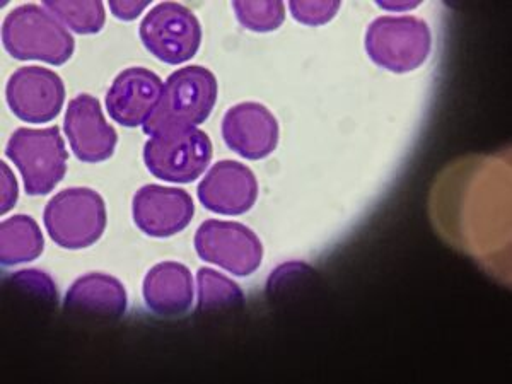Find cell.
<instances>
[{"label": "cell", "mask_w": 512, "mask_h": 384, "mask_svg": "<svg viewBox=\"0 0 512 384\" xmlns=\"http://www.w3.org/2000/svg\"><path fill=\"white\" fill-rule=\"evenodd\" d=\"M195 214L190 195L181 188L146 185L135 193V226L152 238H171L187 229Z\"/></svg>", "instance_id": "12"}, {"label": "cell", "mask_w": 512, "mask_h": 384, "mask_svg": "<svg viewBox=\"0 0 512 384\" xmlns=\"http://www.w3.org/2000/svg\"><path fill=\"white\" fill-rule=\"evenodd\" d=\"M127 303V291L120 280L108 274H88L70 286L64 308L70 315L115 320L125 315Z\"/></svg>", "instance_id": "15"}, {"label": "cell", "mask_w": 512, "mask_h": 384, "mask_svg": "<svg viewBox=\"0 0 512 384\" xmlns=\"http://www.w3.org/2000/svg\"><path fill=\"white\" fill-rule=\"evenodd\" d=\"M16 202H18V181L9 166L2 163V214H7Z\"/></svg>", "instance_id": "23"}, {"label": "cell", "mask_w": 512, "mask_h": 384, "mask_svg": "<svg viewBox=\"0 0 512 384\" xmlns=\"http://www.w3.org/2000/svg\"><path fill=\"white\" fill-rule=\"evenodd\" d=\"M43 6L53 12L62 23L79 35H94L103 30L106 14L103 2H45Z\"/></svg>", "instance_id": "19"}, {"label": "cell", "mask_w": 512, "mask_h": 384, "mask_svg": "<svg viewBox=\"0 0 512 384\" xmlns=\"http://www.w3.org/2000/svg\"><path fill=\"white\" fill-rule=\"evenodd\" d=\"M9 284L19 294L31 297V299L45 303L52 308L59 301V291H57L55 282L41 270H21L18 274L12 275Z\"/></svg>", "instance_id": "21"}, {"label": "cell", "mask_w": 512, "mask_h": 384, "mask_svg": "<svg viewBox=\"0 0 512 384\" xmlns=\"http://www.w3.org/2000/svg\"><path fill=\"white\" fill-rule=\"evenodd\" d=\"M64 128L72 152L82 163H103L117 149V130L106 122L98 99L91 94L70 99Z\"/></svg>", "instance_id": "10"}, {"label": "cell", "mask_w": 512, "mask_h": 384, "mask_svg": "<svg viewBox=\"0 0 512 384\" xmlns=\"http://www.w3.org/2000/svg\"><path fill=\"white\" fill-rule=\"evenodd\" d=\"M432 33L424 19L383 16L369 24L366 52L374 64L395 74H407L431 55Z\"/></svg>", "instance_id": "5"}, {"label": "cell", "mask_w": 512, "mask_h": 384, "mask_svg": "<svg viewBox=\"0 0 512 384\" xmlns=\"http://www.w3.org/2000/svg\"><path fill=\"white\" fill-rule=\"evenodd\" d=\"M6 154L18 166L31 197L52 192L67 173L69 152L59 127L18 128L7 142Z\"/></svg>", "instance_id": "4"}, {"label": "cell", "mask_w": 512, "mask_h": 384, "mask_svg": "<svg viewBox=\"0 0 512 384\" xmlns=\"http://www.w3.org/2000/svg\"><path fill=\"white\" fill-rule=\"evenodd\" d=\"M234 12L246 30L256 33L275 31L286 19V7L282 2H234Z\"/></svg>", "instance_id": "20"}, {"label": "cell", "mask_w": 512, "mask_h": 384, "mask_svg": "<svg viewBox=\"0 0 512 384\" xmlns=\"http://www.w3.org/2000/svg\"><path fill=\"white\" fill-rule=\"evenodd\" d=\"M139 33L144 47L171 65L193 59L202 45V24L187 6L176 2L152 7L142 19Z\"/></svg>", "instance_id": "7"}, {"label": "cell", "mask_w": 512, "mask_h": 384, "mask_svg": "<svg viewBox=\"0 0 512 384\" xmlns=\"http://www.w3.org/2000/svg\"><path fill=\"white\" fill-rule=\"evenodd\" d=\"M280 128L267 106L253 101L239 103L222 118V137L231 151L241 158L258 161L277 149Z\"/></svg>", "instance_id": "11"}, {"label": "cell", "mask_w": 512, "mask_h": 384, "mask_svg": "<svg viewBox=\"0 0 512 384\" xmlns=\"http://www.w3.org/2000/svg\"><path fill=\"white\" fill-rule=\"evenodd\" d=\"M2 43L16 60H41L64 65L74 55L76 41L62 21L45 6L26 4L7 14Z\"/></svg>", "instance_id": "2"}, {"label": "cell", "mask_w": 512, "mask_h": 384, "mask_svg": "<svg viewBox=\"0 0 512 384\" xmlns=\"http://www.w3.org/2000/svg\"><path fill=\"white\" fill-rule=\"evenodd\" d=\"M43 222L55 245L65 250H84L105 233V200L91 188H67L48 202Z\"/></svg>", "instance_id": "3"}, {"label": "cell", "mask_w": 512, "mask_h": 384, "mask_svg": "<svg viewBox=\"0 0 512 384\" xmlns=\"http://www.w3.org/2000/svg\"><path fill=\"white\" fill-rule=\"evenodd\" d=\"M198 306L200 313L233 311L245 306V294L238 284L212 268H200L197 274Z\"/></svg>", "instance_id": "18"}, {"label": "cell", "mask_w": 512, "mask_h": 384, "mask_svg": "<svg viewBox=\"0 0 512 384\" xmlns=\"http://www.w3.org/2000/svg\"><path fill=\"white\" fill-rule=\"evenodd\" d=\"M151 2H110V11L122 21H134L142 12L146 11Z\"/></svg>", "instance_id": "24"}, {"label": "cell", "mask_w": 512, "mask_h": 384, "mask_svg": "<svg viewBox=\"0 0 512 384\" xmlns=\"http://www.w3.org/2000/svg\"><path fill=\"white\" fill-rule=\"evenodd\" d=\"M164 82L146 67H130L115 77L106 94V110L123 127L146 125L158 106Z\"/></svg>", "instance_id": "13"}, {"label": "cell", "mask_w": 512, "mask_h": 384, "mask_svg": "<svg viewBox=\"0 0 512 384\" xmlns=\"http://www.w3.org/2000/svg\"><path fill=\"white\" fill-rule=\"evenodd\" d=\"M195 250L204 262L238 277L255 274L263 260L262 241L239 222L205 221L195 234Z\"/></svg>", "instance_id": "8"}, {"label": "cell", "mask_w": 512, "mask_h": 384, "mask_svg": "<svg viewBox=\"0 0 512 384\" xmlns=\"http://www.w3.org/2000/svg\"><path fill=\"white\" fill-rule=\"evenodd\" d=\"M217 103V79L202 65L175 70L164 82L156 110L144 125L147 135L197 128Z\"/></svg>", "instance_id": "1"}, {"label": "cell", "mask_w": 512, "mask_h": 384, "mask_svg": "<svg viewBox=\"0 0 512 384\" xmlns=\"http://www.w3.org/2000/svg\"><path fill=\"white\" fill-rule=\"evenodd\" d=\"M292 16L299 23L308 26H321L330 23L340 11V2H291Z\"/></svg>", "instance_id": "22"}, {"label": "cell", "mask_w": 512, "mask_h": 384, "mask_svg": "<svg viewBox=\"0 0 512 384\" xmlns=\"http://www.w3.org/2000/svg\"><path fill=\"white\" fill-rule=\"evenodd\" d=\"M379 7L383 9H390V11H408V9H415L419 6V2H398V4H390V2H378Z\"/></svg>", "instance_id": "25"}, {"label": "cell", "mask_w": 512, "mask_h": 384, "mask_svg": "<svg viewBox=\"0 0 512 384\" xmlns=\"http://www.w3.org/2000/svg\"><path fill=\"white\" fill-rule=\"evenodd\" d=\"M212 151V140L204 130H173L151 135L144 146V163L159 180L192 183L209 166Z\"/></svg>", "instance_id": "6"}, {"label": "cell", "mask_w": 512, "mask_h": 384, "mask_svg": "<svg viewBox=\"0 0 512 384\" xmlns=\"http://www.w3.org/2000/svg\"><path fill=\"white\" fill-rule=\"evenodd\" d=\"M205 209L222 216H241L256 204L258 181L253 171L238 161H219L198 185Z\"/></svg>", "instance_id": "14"}, {"label": "cell", "mask_w": 512, "mask_h": 384, "mask_svg": "<svg viewBox=\"0 0 512 384\" xmlns=\"http://www.w3.org/2000/svg\"><path fill=\"white\" fill-rule=\"evenodd\" d=\"M12 113L28 123H47L59 117L65 101V84L45 67H23L12 74L6 88Z\"/></svg>", "instance_id": "9"}, {"label": "cell", "mask_w": 512, "mask_h": 384, "mask_svg": "<svg viewBox=\"0 0 512 384\" xmlns=\"http://www.w3.org/2000/svg\"><path fill=\"white\" fill-rule=\"evenodd\" d=\"M142 294L152 313L164 318L183 315L193 304L192 272L181 263H158L147 272Z\"/></svg>", "instance_id": "16"}, {"label": "cell", "mask_w": 512, "mask_h": 384, "mask_svg": "<svg viewBox=\"0 0 512 384\" xmlns=\"http://www.w3.org/2000/svg\"><path fill=\"white\" fill-rule=\"evenodd\" d=\"M2 265L14 267L21 263L33 262L43 253L45 239L40 226L30 216H12L2 221Z\"/></svg>", "instance_id": "17"}]
</instances>
